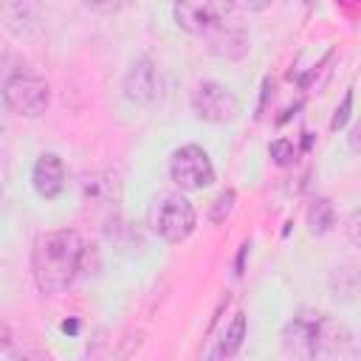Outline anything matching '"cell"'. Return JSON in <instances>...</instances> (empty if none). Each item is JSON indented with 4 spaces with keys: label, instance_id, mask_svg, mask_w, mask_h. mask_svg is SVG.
I'll return each instance as SVG.
<instances>
[{
    "label": "cell",
    "instance_id": "cell-17",
    "mask_svg": "<svg viewBox=\"0 0 361 361\" xmlns=\"http://www.w3.org/2000/svg\"><path fill=\"white\" fill-rule=\"evenodd\" d=\"M350 110H353V87L344 93V99H341V104L336 107V116H333V121H330V127L333 130H341L347 121H350Z\"/></svg>",
    "mask_w": 361,
    "mask_h": 361
},
{
    "label": "cell",
    "instance_id": "cell-7",
    "mask_svg": "<svg viewBox=\"0 0 361 361\" xmlns=\"http://www.w3.org/2000/svg\"><path fill=\"white\" fill-rule=\"evenodd\" d=\"M310 361H358V341H355V333H353L344 322L330 319V316L322 313Z\"/></svg>",
    "mask_w": 361,
    "mask_h": 361
},
{
    "label": "cell",
    "instance_id": "cell-12",
    "mask_svg": "<svg viewBox=\"0 0 361 361\" xmlns=\"http://www.w3.org/2000/svg\"><path fill=\"white\" fill-rule=\"evenodd\" d=\"M85 189V200L87 203H116L118 200V180L113 172H93L85 178L82 183Z\"/></svg>",
    "mask_w": 361,
    "mask_h": 361
},
{
    "label": "cell",
    "instance_id": "cell-8",
    "mask_svg": "<svg viewBox=\"0 0 361 361\" xmlns=\"http://www.w3.org/2000/svg\"><path fill=\"white\" fill-rule=\"evenodd\" d=\"M319 322H322L319 310H299L285 324V330H282V350H285V355L290 361H310Z\"/></svg>",
    "mask_w": 361,
    "mask_h": 361
},
{
    "label": "cell",
    "instance_id": "cell-5",
    "mask_svg": "<svg viewBox=\"0 0 361 361\" xmlns=\"http://www.w3.org/2000/svg\"><path fill=\"white\" fill-rule=\"evenodd\" d=\"M234 11L231 3H214V0H197V3H175L172 6V17L178 23V28H183L186 34H195V37H214L228 14Z\"/></svg>",
    "mask_w": 361,
    "mask_h": 361
},
{
    "label": "cell",
    "instance_id": "cell-2",
    "mask_svg": "<svg viewBox=\"0 0 361 361\" xmlns=\"http://www.w3.org/2000/svg\"><path fill=\"white\" fill-rule=\"evenodd\" d=\"M147 226L164 243H183L195 231L197 214L195 206L180 192H161L158 197H152L147 209Z\"/></svg>",
    "mask_w": 361,
    "mask_h": 361
},
{
    "label": "cell",
    "instance_id": "cell-20",
    "mask_svg": "<svg viewBox=\"0 0 361 361\" xmlns=\"http://www.w3.org/2000/svg\"><path fill=\"white\" fill-rule=\"evenodd\" d=\"M8 347H11V330L8 324L0 322V350H8Z\"/></svg>",
    "mask_w": 361,
    "mask_h": 361
},
{
    "label": "cell",
    "instance_id": "cell-4",
    "mask_svg": "<svg viewBox=\"0 0 361 361\" xmlns=\"http://www.w3.org/2000/svg\"><path fill=\"white\" fill-rule=\"evenodd\" d=\"M169 178L180 192H200L214 183V164L197 144H183L169 155Z\"/></svg>",
    "mask_w": 361,
    "mask_h": 361
},
{
    "label": "cell",
    "instance_id": "cell-9",
    "mask_svg": "<svg viewBox=\"0 0 361 361\" xmlns=\"http://www.w3.org/2000/svg\"><path fill=\"white\" fill-rule=\"evenodd\" d=\"M121 90L130 102L135 104H152L161 93V76H158V68L149 56H141L130 65V71L124 73V82H121Z\"/></svg>",
    "mask_w": 361,
    "mask_h": 361
},
{
    "label": "cell",
    "instance_id": "cell-19",
    "mask_svg": "<svg viewBox=\"0 0 361 361\" xmlns=\"http://www.w3.org/2000/svg\"><path fill=\"white\" fill-rule=\"evenodd\" d=\"M347 228H350V243L358 245V212L350 214V226H347Z\"/></svg>",
    "mask_w": 361,
    "mask_h": 361
},
{
    "label": "cell",
    "instance_id": "cell-13",
    "mask_svg": "<svg viewBox=\"0 0 361 361\" xmlns=\"http://www.w3.org/2000/svg\"><path fill=\"white\" fill-rule=\"evenodd\" d=\"M333 226H336V209H333V203L327 197H316L310 203V209H307V228H310V234L322 237Z\"/></svg>",
    "mask_w": 361,
    "mask_h": 361
},
{
    "label": "cell",
    "instance_id": "cell-18",
    "mask_svg": "<svg viewBox=\"0 0 361 361\" xmlns=\"http://www.w3.org/2000/svg\"><path fill=\"white\" fill-rule=\"evenodd\" d=\"M8 206V180H6V172L0 169V214L6 212Z\"/></svg>",
    "mask_w": 361,
    "mask_h": 361
},
{
    "label": "cell",
    "instance_id": "cell-21",
    "mask_svg": "<svg viewBox=\"0 0 361 361\" xmlns=\"http://www.w3.org/2000/svg\"><path fill=\"white\" fill-rule=\"evenodd\" d=\"M6 113H8V107H6V99H3V90H0V138L6 133Z\"/></svg>",
    "mask_w": 361,
    "mask_h": 361
},
{
    "label": "cell",
    "instance_id": "cell-1",
    "mask_svg": "<svg viewBox=\"0 0 361 361\" xmlns=\"http://www.w3.org/2000/svg\"><path fill=\"white\" fill-rule=\"evenodd\" d=\"M82 259H85V240L79 231L56 228L39 234L31 251V271L37 288L48 296L68 290L82 268Z\"/></svg>",
    "mask_w": 361,
    "mask_h": 361
},
{
    "label": "cell",
    "instance_id": "cell-11",
    "mask_svg": "<svg viewBox=\"0 0 361 361\" xmlns=\"http://www.w3.org/2000/svg\"><path fill=\"white\" fill-rule=\"evenodd\" d=\"M6 17V28L14 37H31L39 31V8L34 3H8L0 8Z\"/></svg>",
    "mask_w": 361,
    "mask_h": 361
},
{
    "label": "cell",
    "instance_id": "cell-6",
    "mask_svg": "<svg viewBox=\"0 0 361 361\" xmlns=\"http://www.w3.org/2000/svg\"><path fill=\"white\" fill-rule=\"evenodd\" d=\"M192 113L200 118V121H209V124H228L240 116V102L237 96L220 85V82H197L195 90H192Z\"/></svg>",
    "mask_w": 361,
    "mask_h": 361
},
{
    "label": "cell",
    "instance_id": "cell-3",
    "mask_svg": "<svg viewBox=\"0 0 361 361\" xmlns=\"http://www.w3.org/2000/svg\"><path fill=\"white\" fill-rule=\"evenodd\" d=\"M3 90V99H6V107L8 113H17V116H25V118H37L48 110L51 104V87L48 82L28 71V68H20L14 73L6 76V82L0 85Z\"/></svg>",
    "mask_w": 361,
    "mask_h": 361
},
{
    "label": "cell",
    "instance_id": "cell-14",
    "mask_svg": "<svg viewBox=\"0 0 361 361\" xmlns=\"http://www.w3.org/2000/svg\"><path fill=\"white\" fill-rule=\"evenodd\" d=\"M243 338H245V313H237V316L231 319V324L226 327V333H223V341H220L217 353H220V355H234V353L240 350Z\"/></svg>",
    "mask_w": 361,
    "mask_h": 361
},
{
    "label": "cell",
    "instance_id": "cell-10",
    "mask_svg": "<svg viewBox=\"0 0 361 361\" xmlns=\"http://www.w3.org/2000/svg\"><path fill=\"white\" fill-rule=\"evenodd\" d=\"M31 186L42 200H54L65 189V164L56 152H42L31 169Z\"/></svg>",
    "mask_w": 361,
    "mask_h": 361
},
{
    "label": "cell",
    "instance_id": "cell-15",
    "mask_svg": "<svg viewBox=\"0 0 361 361\" xmlns=\"http://www.w3.org/2000/svg\"><path fill=\"white\" fill-rule=\"evenodd\" d=\"M268 152H271L274 164H279V166H288V164L296 161V147H293L290 138H276V141L268 147Z\"/></svg>",
    "mask_w": 361,
    "mask_h": 361
},
{
    "label": "cell",
    "instance_id": "cell-16",
    "mask_svg": "<svg viewBox=\"0 0 361 361\" xmlns=\"http://www.w3.org/2000/svg\"><path fill=\"white\" fill-rule=\"evenodd\" d=\"M234 189H223L217 197H214V203H212V220L214 223H223L228 214H231V209H234Z\"/></svg>",
    "mask_w": 361,
    "mask_h": 361
}]
</instances>
